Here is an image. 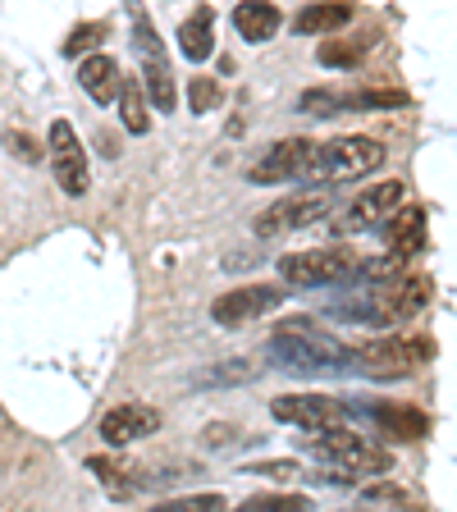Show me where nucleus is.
<instances>
[{
    "label": "nucleus",
    "mask_w": 457,
    "mask_h": 512,
    "mask_svg": "<svg viewBox=\"0 0 457 512\" xmlns=\"http://www.w3.org/2000/svg\"><path fill=\"white\" fill-rule=\"evenodd\" d=\"M270 352L288 371H302V375H325V371H339L343 362H352V348H343L334 334L316 330L307 316H293L284 320L270 339Z\"/></svg>",
    "instance_id": "obj_1"
},
{
    "label": "nucleus",
    "mask_w": 457,
    "mask_h": 512,
    "mask_svg": "<svg viewBox=\"0 0 457 512\" xmlns=\"http://www.w3.org/2000/svg\"><path fill=\"white\" fill-rule=\"evenodd\" d=\"M384 165V147L375 138H334V142H311L307 165H302V183H348L366 179Z\"/></svg>",
    "instance_id": "obj_2"
},
{
    "label": "nucleus",
    "mask_w": 457,
    "mask_h": 512,
    "mask_svg": "<svg viewBox=\"0 0 457 512\" xmlns=\"http://www.w3.org/2000/svg\"><path fill=\"white\" fill-rule=\"evenodd\" d=\"M435 298V279L430 275H389V279H375V288L366 293L357 307H348L352 316L375 320V325H403V320L421 316Z\"/></svg>",
    "instance_id": "obj_3"
},
{
    "label": "nucleus",
    "mask_w": 457,
    "mask_h": 512,
    "mask_svg": "<svg viewBox=\"0 0 457 512\" xmlns=\"http://www.w3.org/2000/svg\"><path fill=\"white\" fill-rule=\"evenodd\" d=\"M307 448L316 453L320 462L339 467L343 476H380V471L394 467V458H389L380 444H371L366 435H352V430H343V426L311 430Z\"/></svg>",
    "instance_id": "obj_4"
},
{
    "label": "nucleus",
    "mask_w": 457,
    "mask_h": 512,
    "mask_svg": "<svg viewBox=\"0 0 457 512\" xmlns=\"http://www.w3.org/2000/svg\"><path fill=\"white\" fill-rule=\"evenodd\" d=\"M366 261L348 247H311V252H288L279 261V275L293 288H325V284H352L362 279Z\"/></svg>",
    "instance_id": "obj_5"
},
{
    "label": "nucleus",
    "mask_w": 457,
    "mask_h": 512,
    "mask_svg": "<svg viewBox=\"0 0 457 512\" xmlns=\"http://www.w3.org/2000/svg\"><path fill=\"white\" fill-rule=\"evenodd\" d=\"M133 51H138V60H142V92H147V101L160 115H174V110H179V83H174L170 55H165L156 28H151V19L138 5H133Z\"/></svg>",
    "instance_id": "obj_6"
},
{
    "label": "nucleus",
    "mask_w": 457,
    "mask_h": 512,
    "mask_svg": "<svg viewBox=\"0 0 457 512\" xmlns=\"http://www.w3.org/2000/svg\"><path fill=\"white\" fill-rule=\"evenodd\" d=\"M430 357H435V343L430 339H375L352 352V362L362 366L366 375H384V380L416 371V366H426Z\"/></svg>",
    "instance_id": "obj_7"
},
{
    "label": "nucleus",
    "mask_w": 457,
    "mask_h": 512,
    "mask_svg": "<svg viewBox=\"0 0 457 512\" xmlns=\"http://www.w3.org/2000/svg\"><path fill=\"white\" fill-rule=\"evenodd\" d=\"M330 211H334V192H325V188L293 192V197H279L270 211H261V220H256V234H261V238L293 234V229H307V224L325 220Z\"/></svg>",
    "instance_id": "obj_8"
},
{
    "label": "nucleus",
    "mask_w": 457,
    "mask_h": 512,
    "mask_svg": "<svg viewBox=\"0 0 457 512\" xmlns=\"http://www.w3.org/2000/svg\"><path fill=\"white\" fill-rule=\"evenodd\" d=\"M46 151H51V170H55L60 192L83 197L87 183H92V174H87V151H83V142H78V133H74L69 119H55L51 124V133H46Z\"/></svg>",
    "instance_id": "obj_9"
},
{
    "label": "nucleus",
    "mask_w": 457,
    "mask_h": 512,
    "mask_svg": "<svg viewBox=\"0 0 457 512\" xmlns=\"http://www.w3.org/2000/svg\"><path fill=\"white\" fill-rule=\"evenodd\" d=\"M284 298H288V288H279V284L229 288V293H220V298L211 302V320H215V325H224V330H238V325H247V320L275 311Z\"/></svg>",
    "instance_id": "obj_10"
},
{
    "label": "nucleus",
    "mask_w": 457,
    "mask_h": 512,
    "mask_svg": "<svg viewBox=\"0 0 457 512\" xmlns=\"http://www.w3.org/2000/svg\"><path fill=\"white\" fill-rule=\"evenodd\" d=\"M270 416L288 421V426H302V430H325V426H343L348 403L330 394H284L270 403Z\"/></svg>",
    "instance_id": "obj_11"
},
{
    "label": "nucleus",
    "mask_w": 457,
    "mask_h": 512,
    "mask_svg": "<svg viewBox=\"0 0 457 512\" xmlns=\"http://www.w3.org/2000/svg\"><path fill=\"white\" fill-rule=\"evenodd\" d=\"M403 206V183L398 179H384V183H371V188L348 202V211L339 215V234H362V229H375L389 211Z\"/></svg>",
    "instance_id": "obj_12"
},
{
    "label": "nucleus",
    "mask_w": 457,
    "mask_h": 512,
    "mask_svg": "<svg viewBox=\"0 0 457 512\" xmlns=\"http://www.w3.org/2000/svg\"><path fill=\"white\" fill-rule=\"evenodd\" d=\"M156 430H160V412L147 403H119L101 416V439H106L110 448H124V444H133V439L156 435Z\"/></svg>",
    "instance_id": "obj_13"
},
{
    "label": "nucleus",
    "mask_w": 457,
    "mask_h": 512,
    "mask_svg": "<svg viewBox=\"0 0 457 512\" xmlns=\"http://www.w3.org/2000/svg\"><path fill=\"white\" fill-rule=\"evenodd\" d=\"M375 229H380L384 247L394 256H403V261H412V256L426 247V211H421V206H398V211H389Z\"/></svg>",
    "instance_id": "obj_14"
},
{
    "label": "nucleus",
    "mask_w": 457,
    "mask_h": 512,
    "mask_svg": "<svg viewBox=\"0 0 457 512\" xmlns=\"http://www.w3.org/2000/svg\"><path fill=\"white\" fill-rule=\"evenodd\" d=\"M307 138H284L266 151V156L252 165V183H288V179H302V165H307Z\"/></svg>",
    "instance_id": "obj_15"
},
{
    "label": "nucleus",
    "mask_w": 457,
    "mask_h": 512,
    "mask_svg": "<svg viewBox=\"0 0 457 512\" xmlns=\"http://www.w3.org/2000/svg\"><path fill=\"white\" fill-rule=\"evenodd\" d=\"M78 83L87 87V96H92V101L110 106V101L119 96V83H124V69H119L110 55L92 51V55H83V64H78Z\"/></svg>",
    "instance_id": "obj_16"
},
{
    "label": "nucleus",
    "mask_w": 457,
    "mask_h": 512,
    "mask_svg": "<svg viewBox=\"0 0 457 512\" xmlns=\"http://www.w3.org/2000/svg\"><path fill=\"white\" fill-rule=\"evenodd\" d=\"M87 471L106 485L110 499H133V494L147 485L138 462H124V458H87Z\"/></svg>",
    "instance_id": "obj_17"
},
{
    "label": "nucleus",
    "mask_w": 457,
    "mask_h": 512,
    "mask_svg": "<svg viewBox=\"0 0 457 512\" xmlns=\"http://www.w3.org/2000/svg\"><path fill=\"white\" fill-rule=\"evenodd\" d=\"M352 5L348 0H320V5H307V10L293 19V32L302 37H330V32H343L352 23Z\"/></svg>",
    "instance_id": "obj_18"
},
{
    "label": "nucleus",
    "mask_w": 457,
    "mask_h": 512,
    "mask_svg": "<svg viewBox=\"0 0 457 512\" xmlns=\"http://www.w3.org/2000/svg\"><path fill=\"white\" fill-rule=\"evenodd\" d=\"M179 51L188 55L192 64L211 60V51H215V10H211V5H197V10L183 19V28H179Z\"/></svg>",
    "instance_id": "obj_19"
},
{
    "label": "nucleus",
    "mask_w": 457,
    "mask_h": 512,
    "mask_svg": "<svg viewBox=\"0 0 457 512\" xmlns=\"http://www.w3.org/2000/svg\"><path fill=\"white\" fill-rule=\"evenodd\" d=\"M279 23H284V14L270 0H243V5H234V28L243 42H270L279 32Z\"/></svg>",
    "instance_id": "obj_20"
},
{
    "label": "nucleus",
    "mask_w": 457,
    "mask_h": 512,
    "mask_svg": "<svg viewBox=\"0 0 457 512\" xmlns=\"http://www.w3.org/2000/svg\"><path fill=\"white\" fill-rule=\"evenodd\" d=\"M375 426H380L389 439H426L430 416L416 412V407H403V403H380L375 407Z\"/></svg>",
    "instance_id": "obj_21"
},
{
    "label": "nucleus",
    "mask_w": 457,
    "mask_h": 512,
    "mask_svg": "<svg viewBox=\"0 0 457 512\" xmlns=\"http://www.w3.org/2000/svg\"><path fill=\"white\" fill-rule=\"evenodd\" d=\"M375 42H380L375 28H366L362 37H334L330 32V37L320 42V64H325V69H357V60H362Z\"/></svg>",
    "instance_id": "obj_22"
},
{
    "label": "nucleus",
    "mask_w": 457,
    "mask_h": 512,
    "mask_svg": "<svg viewBox=\"0 0 457 512\" xmlns=\"http://www.w3.org/2000/svg\"><path fill=\"white\" fill-rule=\"evenodd\" d=\"M119 119H124L128 133H147L151 128V115H147V92H142V83H133V78H124L119 83Z\"/></svg>",
    "instance_id": "obj_23"
},
{
    "label": "nucleus",
    "mask_w": 457,
    "mask_h": 512,
    "mask_svg": "<svg viewBox=\"0 0 457 512\" xmlns=\"http://www.w3.org/2000/svg\"><path fill=\"white\" fill-rule=\"evenodd\" d=\"M407 106V92L398 87H362V92H339V110H398Z\"/></svg>",
    "instance_id": "obj_24"
},
{
    "label": "nucleus",
    "mask_w": 457,
    "mask_h": 512,
    "mask_svg": "<svg viewBox=\"0 0 457 512\" xmlns=\"http://www.w3.org/2000/svg\"><path fill=\"white\" fill-rule=\"evenodd\" d=\"M106 37H110L106 23H78V28L64 37V55H78V60H83V55H92Z\"/></svg>",
    "instance_id": "obj_25"
},
{
    "label": "nucleus",
    "mask_w": 457,
    "mask_h": 512,
    "mask_svg": "<svg viewBox=\"0 0 457 512\" xmlns=\"http://www.w3.org/2000/svg\"><path fill=\"white\" fill-rule=\"evenodd\" d=\"M243 508L247 512H307L311 499L307 494H252Z\"/></svg>",
    "instance_id": "obj_26"
},
{
    "label": "nucleus",
    "mask_w": 457,
    "mask_h": 512,
    "mask_svg": "<svg viewBox=\"0 0 457 512\" xmlns=\"http://www.w3.org/2000/svg\"><path fill=\"white\" fill-rule=\"evenodd\" d=\"M220 101H224V92H220V83H215V78H192V83H188V106L197 110V115H211Z\"/></svg>",
    "instance_id": "obj_27"
},
{
    "label": "nucleus",
    "mask_w": 457,
    "mask_h": 512,
    "mask_svg": "<svg viewBox=\"0 0 457 512\" xmlns=\"http://www.w3.org/2000/svg\"><path fill=\"white\" fill-rule=\"evenodd\" d=\"M206 508H224L220 494H183V499H165L156 512H206Z\"/></svg>",
    "instance_id": "obj_28"
},
{
    "label": "nucleus",
    "mask_w": 457,
    "mask_h": 512,
    "mask_svg": "<svg viewBox=\"0 0 457 512\" xmlns=\"http://www.w3.org/2000/svg\"><path fill=\"white\" fill-rule=\"evenodd\" d=\"M302 110H307V115H334V110H339V92L311 87V92H302Z\"/></svg>",
    "instance_id": "obj_29"
},
{
    "label": "nucleus",
    "mask_w": 457,
    "mask_h": 512,
    "mask_svg": "<svg viewBox=\"0 0 457 512\" xmlns=\"http://www.w3.org/2000/svg\"><path fill=\"white\" fill-rule=\"evenodd\" d=\"M5 147H10L19 160H37V156H42V147H37L28 133H10V138H5Z\"/></svg>",
    "instance_id": "obj_30"
},
{
    "label": "nucleus",
    "mask_w": 457,
    "mask_h": 512,
    "mask_svg": "<svg viewBox=\"0 0 457 512\" xmlns=\"http://www.w3.org/2000/svg\"><path fill=\"white\" fill-rule=\"evenodd\" d=\"M247 471H261V476H270V480H293L298 476V462H261V467H247Z\"/></svg>",
    "instance_id": "obj_31"
},
{
    "label": "nucleus",
    "mask_w": 457,
    "mask_h": 512,
    "mask_svg": "<svg viewBox=\"0 0 457 512\" xmlns=\"http://www.w3.org/2000/svg\"><path fill=\"white\" fill-rule=\"evenodd\" d=\"M366 499H371V503H407V494L403 490H389V485H375V490H366Z\"/></svg>",
    "instance_id": "obj_32"
}]
</instances>
